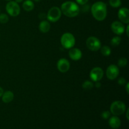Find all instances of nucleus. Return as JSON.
<instances>
[{
	"instance_id": "nucleus-35",
	"label": "nucleus",
	"mask_w": 129,
	"mask_h": 129,
	"mask_svg": "<svg viewBox=\"0 0 129 129\" xmlns=\"http://www.w3.org/2000/svg\"><path fill=\"white\" fill-rule=\"evenodd\" d=\"M6 1H10V0H6Z\"/></svg>"
},
{
	"instance_id": "nucleus-3",
	"label": "nucleus",
	"mask_w": 129,
	"mask_h": 129,
	"mask_svg": "<svg viewBox=\"0 0 129 129\" xmlns=\"http://www.w3.org/2000/svg\"><path fill=\"white\" fill-rule=\"evenodd\" d=\"M75 37L71 33H65L62 35L60 43L65 49H70L73 48L75 45Z\"/></svg>"
},
{
	"instance_id": "nucleus-31",
	"label": "nucleus",
	"mask_w": 129,
	"mask_h": 129,
	"mask_svg": "<svg viewBox=\"0 0 129 129\" xmlns=\"http://www.w3.org/2000/svg\"><path fill=\"white\" fill-rule=\"evenodd\" d=\"M128 28H129V26L128 25H127V28H126V31H127V35L128 37Z\"/></svg>"
},
{
	"instance_id": "nucleus-1",
	"label": "nucleus",
	"mask_w": 129,
	"mask_h": 129,
	"mask_svg": "<svg viewBox=\"0 0 129 129\" xmlns=\"http://www.w3.org/2000/svg\"><path fill=\"white\" fill-rule=\"evenodd\" d=\"M92 15L97 21H103L107 15V5L102 1L94 3L91 8Z\"/></svg>"
},
{
	"instance_id": "nucleus-23",
	"label": "nucleus",
	"mask_w": 129,
	"mask_h": 129,
	"mask_svg": "<svg viewBox=\"0 0 129 129\" xmlns=\"http://www.w3.org/2000/svg\"><path fill=\"white\" fill-rule=\"evenodd\" d=\"M128 63V60L125 57H122L118 60V65L121 68H123V67L126 66Z\"/></svg>"
},
{
	"instance_id": "nucleus-6",
	"label": "nucleus",
	"mask_w": 129,
	"mask_h": 129,
	"mask_svg": "<svg viewBox=\"0 0 129 129\" xmlns=\"http://www.w3.org/2000/svg\"><path fill=\"white\" fill-rule=\"evenodd\" d=\"M6 10L11 16H17L20 13V7L15 1H10L6 6Z\"/></svg>"
},
{
	"instance_id": "nucleus-14",
	"label": "nucleus",
	"mask_w": 129,
	"mask_h": 129,
	"mask_svg": "<svg viewBox=\"0 0 129 129\" xmlns=\"http://www.w3.org/2000/svg\"><path fill=\"white\" fill-rule=\"evenodd\" d=\"M109 125L112 128L117 129L121 125V121L117 116H113L109 119Z\"/></svg>"
},
{
	"instance_id": "nucleus-12",
	"label": "nucleus",
	"mask_w": 129,
	"mask_h": 129,
	"mask_svg": "<svg viewBox=\"0 0 129 129\" xmlns=\"http://www.w3.org/2000/svg\"><path fill=\"white\" fill-rule=\"evenodd\" d=\"M118 18L123 23L128 24L129 23V10L127 8H122L118 12Z\"/></svg>"
},
{
	"instance_id": "nucleus-2",
	"label": "nucleus",
	"mask_w": 129,
	"mask_h": 129,
	"mask_svg": "<svg viewBox=\"0 0 129 129\" xmlns=\"http://www.w3.org/2000/svg\"><path fill=\"white\" fill-rule=\"evenodd\" d=\"M62 13L65 16L73 18L78 16L79 13V6L73 1H66L61 5Z\"/></svg>"
},
{
	"instance_id": "nucleus-10",
	"label": "nucleus",
	"mask_w": 129,
	"mask_h": 129,
	"mask_svg": "<svg viewBox=\"0 0 129 129\" xmlns=\"http://www.w3.org/2000/svg\"><path fill=\"white\" fill-rule=\"evenodd\" d=\"M111 28L114 34L118 35H121L125 32V27L122 22L118 21H115L111 25Z\"/></svg>"
},
{
	"instance_id": "nucleus-19",
	"label": "nucleus",
	"mask_w": 129,
	"mask_h": 129,
	"mask_svg": "<svg viewBox=\"0 0 129 129\" xmlns=\"http://www.w3.org/2000/svg\"><path fill=\"white\" fill-rule=\"evenodd\" d=\"M93 83L90 81H85L82 84V87L85 90H90L93 88Z\"/></svg>"
},
{
	"instance_id": "nucleus-22",
	"label": "nucleus",
	"mask_w": 129,
	"mask_h": 129,
	"mask_svg": "<svg viewBox=\"0 0 129 129\" xmlns=\"http://www.w3.org/2000/svg\"><path fill=\"white\" fill-rule=\"evenodd\" d=\"M9 21V17L6 14H0V23L2 24H5Z\"/></svg>"
},
{
	"instance_id": "nucleus-32",
	"label": "nucleus",
	"mask_w": 129,
	"mask_h": 129,
	"mask_svg": "<svg viewBox=\"0 0 129 129\" xmlns=\"http://www.w3.org/2000/svg\"><path fill=\"white\" fill-rule=\"evenodd\" d=\"M129 109H127V114H126V116H127V119H129V118H128V112H129V110H128Z\"/></svg>"
},
{
	"instance_id": "nucleus-4",
	"label": "nucleus",
	"mask_w": 129,
	"mask_h": 129,
	"mask_svg": "<svg viewBox=\"0 0 129 129\" xmlns=\"http://www.w3.org/2000/svg\"><path fill=\"white\" fill-rule=\"evenodd\" d=\"M126 110V106L123 102L121 101H115L113 102L110 106L111 113L115 116L121 115L123 114Z\"/></svg>"
},
{
	"instance_id": "nucleus-26",
	"label": "nucleus",
	"mask_w": 129,
	"mask_h": 129,
	"mask_svg": "<svg viewBox=\"0 0 129 129\" xmlns=\"http://www.w3.org/2000/svg\"><path fill=\"white\" fill-rule=\"evenodd\" d=\"M76 2L78 3V4H79V5H84L88 3V1H89V0H76Z\"/></svg>"
},
{
	"instance_id": "nucleus-21",
	"label": "nucleus",
	"mask_w": 129,
	"mask_h": 129,
	"mask_svg": "<svg viewBox=\"0 0 129 129\" xmlns=\"http://www.w3.org/2000/svg\"><path fill=\"white\" fill-rule=\"evenodd\" d=\"M109 4L112 7L118 8L121 6V0H109Z\"/></svg>"
},
{
	"instance_id": "nucleus-9",
	"label": "nucleus",
	"mask_w": 129,
	"mask_h": 129,
	"mask_svg": "<svg viewBox=\"0 0 129 129\" xmlns=\"http://www.w3.org/2000/svg\"><path fill=\"white\" fill-rule=\"evenodd\" d=\"M91 79L94 82L100 81L103 77V71L100 67H96L92 69L89 73Z\"/></svg>"
},
{
	"instance_id": "nucleus-29",
	"label": "nucleus",
	"mask_w": 129,
	"mask_h": 129,
	"mask_svg": "<svg viewBox=\"0 0 129 129\" xmlns=\"http://www.w3.org/2000/svg\"><path fill=\"white\" fill-rule=\"evenodd\" d=\"M4 93V91H3V89L1 87H0V97L2 96L3 94Z\"/></svg>"
},
{
	"instance_id": "nucleus-18",
	"label": "nucleus",
	"mask_w": 129,
	"mask_h": 129,
	"mask_svg": "<svg viewBox=\"0 0 129 129\" xmlns=\"http://www.w3.org/2000/svg\"><path fill=\"white\" fill-rule=\"evenodd\" d=\"M101 53L104 56H109L112 53V50H111L110 47L107 45H105V46L102 47L101 49Z\"/></svg>"
},
{
	"instance_id": "nucleus-25",
	"label": "nucleus",
	"mask_w": 129,
	"mask_h": 129,
	"mask_svg": "<svg viewBox=\"0 0 129 129\" xmlns=\"http://www.w3.org/2000/svg\"><path fill=\"white\" fill-rule=\"evenodd\" d=\"M118 83L120 85H125L126 84V80L124 78H120L118 80Z\"/></svg>"
},
{
	"instance_id": "nucleus-30",
	"label": "nucleus",
	"mask_w": 129,
	"mask_h": 129,
	"mask_svg": "<svg viewBox=\"0 0 129 129\" xmlns=\"http://www.w3.org/2000/svg\"><path fill=\"white\" fill-rule=\"evenodd\" d=\"M128 85H129V83H127V84H126V91H127V93H129V91H128Z\"/></svg>"
},
{
	"instance_id": "nucleus-7",
	"label": "nucleus",
	"mask_w": 129,
	"mask_h": 129,
	"mask_svg": "<svg viewBox=\"0 0 129 129\" xmlns=\"http://www.w3.org/2000/svg\"><path fill=\"white\" fill-rule=\"evenodd\" d=\"M101 42L95 37H89L86 40V46L91 51H98L101 49Z\"/></svg>"
},
{
	"instance_id": "nucleus-33",
	"label": "nucleus",
	"mask_w": 129,
	"mask_h": 129,
	"mask_svg": "<svg viewBox=\"0 0 129 129\" xmlns=\"http://www.w3.org/2000/svg\"><path fill=\"white\" fill-rule=\"evenodd\" d=\"M23 0H15V2H16L17 3H21L22 2Z\"/></svg>"
},
{
	"instance_id": "nucleus-11",
	"label": "nucleus",
	"mask_w": 129,
	"mask_h": 129,
	"mask_svg": "<svg viewBox=\"0 0 129 129\" xmlns=\"http://www.w3.org/2000/svg\"><path fill=\"white\" fill-rule=\"evenodd\" d=\"M57 67L58 70L61 73H66L70 68V63L69 60L65 58H62L58 60L57 63Z\"/></svg>"
},
{
	"instance_id": "nucleus-28",
	"label": "nucleus",
	"mask_w": 129,
	"mask_h": 129,
	"mask_svg": "<svg viewBox=\"0 0 129 129\" xmlns=\"http://www.w3.org/2000/svg\"><path fill=\"white\" fill-rule=\"evenodd\" d=\"M95 86L97 88H100V87H101V83H100L99 81H96V82Z\"/></svg>"
},
{
	"instance_id": "nucleus-34",
	"label": "nucleus",
	"mask_w": 129,
	"mask_h": 129,
	"mask_svg": "<svg viewBox=\"0 0 129 129\" xmlns=\"http://www.w3.org/2000/svg\"><path fill=\"white\" fill-rule=\"evenodd\" d=\"M34 1H35V2H40V1H41V0H34Z\"/></svg>"
},
{
	"instance_id": "nucleus-13",
	"label": "nucleus",
	"mask_w": 129,
	"mask_h": 129,
	"mask_svg": "<svg viewBox=\"0 0 129 129\" xmlns=\"http://www.w3.org/2000/svg\"><path fill=\"white\" fill-rule=\"evenodd\" d=\"M69 56L72 60H79L82 57V52L78 48H71L69 51Z\"/></svg>"
},
{
	"instance_id": "nucleus-24",
	"label": "nucleus",
	"mask_w": 129,
	"mask_h": 129,
	"mask_svg": "<svg viewBox=\"0 0 129 129\" xmlns=\"http://www.w3.org/2000/svg\"><path fill=\"white\" fill-rule=\"evenodd\" d=\"M110 117V112L109 111H105L102 113V117L103 119H108Z\"/></svg>"
},
{
	"instance_id": "nucleus-16",
	"label": "nucleus",
	"mask_w": 129,
	"mask_h": 129,
	"mask_svg": "<svg viewBox=\"0 0 129 129\" xmlns=\"http://www.w3.org/2000/svg\"><path fill=\"white\" fill-rule=\"evenodd\" d=\"M39 28L41 32L45 34V33H47L48 31L50 30V25L49 23V21L44 20V21H41V22L40 23L39 26Z\"/></svg>"
},
{
	"instance_id": "nucleus-17",
	"label": "nucleus",
	"mask_w": 129,
	"mask_h": 129,
	"mask_svg": "<svg viewBox=\"0 0 129 129\" xmlns=\"http://www.w3.org/2000/svg\"><path fill=\"white\" fill-rule=\"evenodd\" d=\"M22 6L25 11H30L34 10V4L33 1H31V0H26L23 3Z\"/></svg>"
},
{
	"instance_id": "nucleus-5",
	"label": "nucleus",
	"mask_w": 129,
	"mask_h": 129,
	"mask_svg": "<svg viewBox=\"0 0 129 129\" xmlns=\"http://www.w3.org/2000/svg\"><path fill=\"white\" fill-rule=\"evenodd\" d=\"M62 15V11L57 6L52 7L49 10L47 15V18L50 22H56L60 18Z\"/></svg>"
},
{
	"instance_id": "nucleus-27",
	"label": "nucleus",
	"mask_w": 129,
	"mask_h": 129,
	"mask_svg": "<svg viewBox=\"0 0 129 129\" xmlns=\"http://www.w3.org/2000/svg\"><path fill=\"white\" fill-rule=\"evenodd\" d=\"M39 18H40V19L45 18H47V15H45V13H40V15H39Z\"/></svg>"
},
{
	"instance_id": "nucleus-15",
	"label": "nucleus",
	"mask_w": 129,
	"mask_h": 129,
	"mask_svg": "<svg viewBox=\"0 0 129 129\" xmlns=\"http://www.w3.org/2000/svg\"><path fill=\"white\" fill-rule=\"evenodd\" d=\"M14 99V94L12 91H7L4 92L2 95V101L5 103H10Z\"/></svg>"
},
{
	"instance_id": "nucleus-20",
	"label": "nucleus",
	"mask_w": 129,
	"mask_h": 129,
	"mask_svg": "<svg viewBox=\"0 0 129 129\" xmlns=\"http://www.w3.org/2000/svg\"><path fill=\"white\" fill-rule=\"evenodd\" d=\"M121 42V37L120 36H115L114 37L112 38V39L111 40V44L113 46H118L120 45Z\"/></svg>"
},
{
	"instance_id": "nucleus-8",
	"label": "nucleus",
	"mask_w": 129,
	"mask_h": 129,
	"mask_svg": "<svg viewBox=\"0 0 129 129\" xmlns=\"http://www.w3.org/2000/svg\"><path fill=\"white\" fill-rule=\"evenodd\" d=\"M106 74L110 80H114L118 77L119 74V69L117 66L114 64H111L107 68Z\"/></svg>"
}]
</instances>
